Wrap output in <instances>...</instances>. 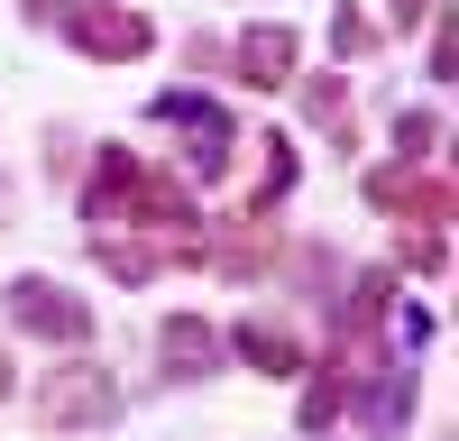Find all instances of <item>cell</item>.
Masks as SVG:
<instances>
[{
	"label": "cell",
	"instance_id": "cell-14",
	"mask_svg": "<svg viewBox=\"0 0 459 441\" xmlns=\"http://www.w3.org/2000/svg\"><path fill=\"white\" fill-rule=\"evenodd\" d=\"M395 267L441 276V267H450V239H441V230H404V220H395Z\"/></svg>",
	"mask_w": 459,
	"mask_h": 441
},
{
	"label": "cell",
	"instance_id": "cell-1",
	"mask_svg": "<svg viewBox=\"0 0 459 441\" xmlns=\"http://www.w3.org/2000/svg\"><path fill=\"white\" fill-rule=\"evenodd\" d=\"M83 220L92 230H147V239L175 248V267H203V203H194V184L147 166V157H129V147H101V166L83 184Z\"/></svg>",
	"mask_w": 459,
	"mask_h": 441
},
{
	"label": "cell",
	"instance_id": "cell-9",
	"mask_svg": "<svg viewBox=\"0 0 459 441\" xmlns=\"http://www.w3.org/2000/svg\"><path fill=\"white\" fill-rule=\"evenodd\" d=\"M157 359H166V377H175V386L221 377V331H212L203 313H166V322H157Z\"/></svg>",
	"mask_w": 459,
	"mask_h": 441
},
{
	"label": "cell",
	"instance_id": "cell-11",
	"mask_svg": "<svg viewBox=\"0 0 459 441\" xmlns=\"http://www.w3.org/2000/svg\"><path fill=\"white\" fill-rule=\"evenodd\" d=\"M230 350H239L257 377H303V341H294L285 322H239V331H230Z\"/></svg>",
	"mask_w": 459,
	"mask_h": 441
},
{
	"label": "cell",
	"instance_id": "cell-6",
	"mask_svg": "<svg viewBox=\"0 0 459 441\" xmlns=\"http://www.w3.org/2000/svg\"><path fill=\"white\" fill-rule=\"evenodd\" d=\"M157 120L194 138V147H184V166H194V184H212V175L230 166V147H239V129H230V120H221V110H212L203 92H157Z\"/></svg>",
	"mask_w": 459,
	"mask_h": 441
},
{
	"label": "cell",
	"instance_id": "cell-18",
	"mask_svg": "<svg viewBox=\"0 0 459 441\" xmlns=\"http://www.w3.org/2000/svg\"><path fill=\"white\" fill-rule=\"evenodd\" d=\"M19 10H28V28H37V19H56V0H19Z\"/></svg>",
	"mask_w": 459,
	"mask_h": 441
},
{
	"label": "cell",
	"instance_id": "cell-5",
	"mask_svg": "<svg viewBox=\"0 0 459 441\" xmlns=\"http://www.w3.org/2000/svg\"><path fill=\"white\" fill-rule=\"evenodd\" d=\"M294 56H303V37H294L285 19H257V28H239V37L221 47L230 83H248V92H285V83H294Z\"/></svg>",
	"mask_w": 459,
	"mask_h": 441
},
{
	"label": "cell",
	"instance_id": "cell-7",
	"mask_svg": "<svg viewBox=\"0 0 459 441\" xmlns=\"http://www.w3.org/2000/svg\"><path fill=\"white\" fill-rule=\"evenodd\" d=\"M203 267L239 276V285L276 276V212H239V220H221V230L203 239Z\"/></svg>",
	"mask_w": 459,
	"mask_h": 441
},
{
	"label": "cell",
	"instance_id": "cell-2",
	"mask_svg": "<svg viewBox=\"0 0 459 441\" xmlns=\"http://www.w3.org/2000/svg\"><path fill=\"white\" fill-rule=\"evenodd\" d=\"M120 423V377L101 359H65L37 377V432H110Z\"/></svg>",
	"mask_w": 459,
	"mask_h": 441
},
{
	"label": "cell",
	"instance_id": "cell-17",
	"mask_svg": "<svg viewBox=\"0 0 459 441\" xmlns=\"http://www.w3.org/2000/svg\"><path fill=\"white\" fill-rule=\"evenodd\" d=\"M10 220H19V184L0 175V230H10Z\"/></svg>",
	"mask_w": 459,
	"mask_h": 441
},
{
	"label": "cell",
	"instance_id": "cell-13",
	"mask_svg": "<svg viewBox=\"0 0 459 441\" xmlns=\"http://www.w3.org/2000/svg\"><path fill=\"white\" fill-rule=\"evenodd\" d=\"M395 157L404 166H432L441 157V110H395Z\"/></svg>",
	"mask_w": 459,
	"mask_h": 441
},
{
	"label": "cell",
	"instance_id": "cell-15",
	"mask_svg": "<svg viewBox=\"0 0 459 441\" xmlns=\"http://www.w3.org/2000/svg\"><path fill=\"white\" fill-rule=\"evenodd\" d=\"M368 47H377L368 10H350V0H340V10H331V56H368Z\"/></svg>",
	"mask_w": 459,
	"mask_h": 441
},
{
	"label": "cell",
	"instance_id": "cell-8",
	"mask_svg": "<svg viewBox=\"0 0 459 441\" xmlns=\"http://www.w3.org/2000/svg\"><path fill=\"white\" fill-rule=\"evenodd\" d=\"M359 386H368V395H359V423H368L377 441H395V432L413 423V359H404V350H386Z\"/></svg>",
	"mask_w": 459,
	"mask_h": 441
},
{
	"label": "cell",
	"instance_id": "cell-12",
	"mask_svg": "<svg viewBox=\"0 0 459 441\" xmlns=\"http://www.w3.org/2000/svg\"><path fill=\"white\" fill-rule=\"evenodd\" d=\"M303 120L331 129V147H350V74H313L303 83Z\"/></svg>",
	"mask_w": 459,
	"mask_h": 441
},
{
	"label": "cell",
	"instance_id": "cell-4",
	"mask_svg": "<svg viewBox=\"0 0 459 441\" xmlns=\"http://www.w3.org/2000/svg\"><path fill=\"white\" fill-rule=\"evenodd\" d=\"M56 28H65L92 65H138L147 47H157L147 10H129V0H56Z\"/></svg>",
	"mask_w": 459,
	"mask_h": 441
},
{
	"label": "cell",
	"instance_id": "cell-16",
	"mask_svg": "<svg viewBox=\"0 0 459 441\" xmlns=\"http://www.w3.org/2000/svg\"><path fill=\"white\" fill-rule=\"evenodd\" d=\"M386 10H395V28H423V19L441 10V0H386Z\"/></svg>",
	"mask_w": 459,
	"mask_h": 441
},
{
	"label": "cell",
	"instance_id": "cell-19",
	"mask_svg": "<svg viewBox=\"0 0 459 441\" xmlns=\"http://www.w3.org/2000/svg\"><path fill=\"white\" fill-rule=\"evenodd\" d=\"M0 395H10V350H0Z\"/></svg>",
	"mask_w": 459,
	"mask_h": 441
},
{
	"label": "cell",
	"instance_id": "cell-10",
	"mask_svg": "<svg viewBox=\"0 0 459 441\" xmlns=\"http://www.w3.org/2000/svg\"><path fill=\"white\" fill-rule=\"evenodd\" d=\"M92 257H101V276H110V285H147V276H166V267H175V248H166V239H147V230H92Z\"/></svg>",
	"mask_w": 459,
	"mask_h": 441
},
{
	"label": "cell",
	"instance_id": "cell-3",
	"mask_svg": "<svg viewBox=\"0 0 459 441\" xmlns=\"http://www.w3.org/2000/svg\"><path fill=\"white\" fill-rule=\"evenodd\" d=\"M0 313H10L19 341H47V350H83L92 341V304L56 276H10L0 285Z\"/></svg>",
	"mask_w": 459,
	"mask_h": 441
}]
</instances>
